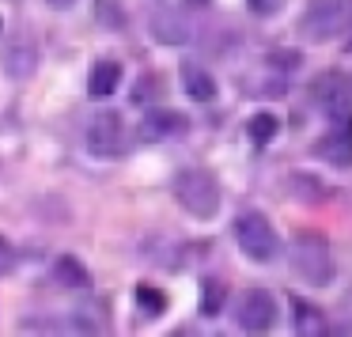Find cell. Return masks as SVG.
<instances>
[{"label":"cell","mask_w":352,"mask_h":337,"mask_svg":"<svg viewBox=\"0 0 352 337\" xmlns=\"http://www.w3.org/2000/svg\"><path fill=\"white\" fill-rule=\"evenodd\" d=\"M175 201L193 216V220H212V216L220 213V182H216L208 171H201V167L178 171Z\"/></svg>","instance_id":"obj_2"},{"label":"cell","mask_w":352,"mask_h":337,"mask_svg":"<svg viewBox=\"0 0 352 337\" xmlns=\"http://www.w3.org/2000/svg\"><path fill=\"white\" fill-rule=\"evenodd\" d=\"M223 307V284L220 281H208L205 284V314H216Z\"/></svg>","instance_id":"obj_19"},{"label":"cell","mask_w":352,"mask_h":337,"mask_svg":"<svg viewBox=\"0 0 352 337\" xmlns=\"http://www.w3.org/2000/svg\"><path fill=\"white\" fill-rule=\"evenodd\" d=\"M190 4H205V0H190Z\"/></svg>","instance_id":"obj_22"},{"label":"cell","mask_w":352,"mask_h":337,"mask_svg":"<svg viewBox=\"0 0 352 337\" xmlns=\"http://www.w3.org/2000/svg\"><path fill=\"white\" fill-rule=\"evenodd\" d=\"M352 31V0H311L299 16V34L307 42H333Z\"/></svg>","instance_id":"obj_1"},{"label":"cell","mask_w":352,"mask_h":337,"mask_svg":"<svg viewBox=\"0 0 352 337\" xmlns=\"http://www.w3.org/2000/svg\"><path fill=\"white\" fill-rule=\"evenodd\" d=\"M87 152L99 155V160H114V155L125 152V125H122V114H114V110H102V114L91 118V125H87Z\"/></svg>","instance_id":"obj_7"},{"label":"cell","mask_w":352,"mask_h":337,"mask_svg":"<svg viewBox=\"0 0 352 337\" xmlns=\"http://www.w3.org/2000/svg\"><path fill=\"white\" fill-rule=\"evenodd\" d=\"M246 133H250V140L254 144H269V140L276 137V118L273 114H258V118H250V125H246Z\"/></svg>","instance_id":"obj_15"},{"label":"cell","mask_w":352,"mask_h":337,"mask_svg":"<svg viewBox=\"0 0 352 337\" xmlns=\"http://www.w3.org/2000/svg\"><path fill=\"white\" fill-rule=\"evenodd\" d=\"M118 84H122V65L118 61H95L91 65V76H87V95H91V99L114 95Z\"/></svg>","instance_id":"obj_10"},{"label":"cell","mask_w":352,"mask_h":337,"mask_svg":"<svg viewBox=\"0 0 352 337\" xmlns=\"http://www.w3.org/2000/svg\"><path fill=\"white\" fill-rule=\"evenodd\" d=\"M186 129V122L175 114V110H148L144 122H140V137L144 140H163L170 137V133Z\"/></svg>","instance_id":"obj_11"},{"label":"cell","mask_w":352,"mask_h":337,"mask_svg":"<svg viewBox=\"0 0 352 337\" xmlns=\"http://www.w3.org/2000/svg\"><path fill=\"white\" fill-rule=\"evenodd\" d=\"M46 4H50V8H69L72 0H46Z\"/></svg>","instance_id":"obj_21"},{"label":"cell","mask_w":352,"mask_h":337,"mask_svg":"<svg viewBox=\"0 0 352 337\" xmlns=\"http://www.w3.org/2000/svg\"><path fill=\"white\" fill-rule=\"evenodd\" d=\"M273 322H276V299L269 296L265 288L246 292L243 303H239V326H243L246 334H265Z\"/></svg>","instance_id":"obj_8"},{"label":"cell","mask_w":352,"mask_h":337,"mask_svg":"<svg viewBox=\"0 0 352 337\" xmlns=\"http://www.w3.org/2000/svg\"><path fill=\"white\" fill-rule=\"evenodd\" d=\"M296 314H299V334H322V329H326L322 326V314H314L307 303H299Z\"/></svg>","instance_id":"obj_18"},{"label":"cell","mask_w":352,"mask_h":337,"mask_svg":"<svg viewBox=\"0 0 352 337\" xmlns=\"http://www.w3.org/2000/svg\"><path fill=\"white\" fill-rule=\"evenodd\" d=\"M152 34H155L160 42L178 46V42L190 39V27H186L182 12H155V16H152Z\"/></svg>","instance_id":"obj_13"},{"label":"cell","mask_w":352,"mask_h":337,"mask_svg":"<svg viewBox=\"0 0 352 337\" xmlns=\"http://www.w3.org/2000/svg\"><path fill=\"white\" fill-rule=\"evenodd\" d=\"M284 190H292V193H303V201H311V205L322 197V193H326L322 186H311V182H307V175H292V182L284 186Z\"/></svg>","instance_id":"obj_17"},{"label":"cell","mask_w":352,"mask_h":337,"mask_svg":"<svg viewBox=\"0 0 352 337\" xmlns=\"http://www.w3.org/2000/svg\"><path fill=\"white\" fill-rule=\"evenodd\" d=\"M333 129L326 133V137H318V144H314V155H322L326 163H333V167H349L352 163V114L344 118H333Z\"/></svg>","instance_id":"obj_9"},{"label":"cell","mask_w":352,"mask_h":337,"mask_svg":"<svg viewBox=\"0 0 352 337\" xmlns=\"http://www.w3.org/2000/svg\"><path fill=\"white\" fill-rule=\"evenodd\" d=\"M54 281L65 284V288H87V284H91V273H87V265L80 258L61 254V258L54 261Z\"/></svg>","instance_id":"obj_14"},{"label":"cell","mask_w":352,"mask_h":337,"mask_svg":"<svg viewBox=\"0 0 352 337\" xmlns=\"http://www.w3.org/2000/svg\"><path fill=\"white\" fill-rule=\"evenodd\" d=\"M311 99L326 110V118L352 114V76L349 72H322L311 84Z\"/></svg>","instance_id":"obj_6"},{"label":"cell","mask_w":352,"mask_h":337,"mask_svg":"<svg viewBox=\"0 0 352 337\" xmlns=\"http://www.w3.org/2000/svg\"><path fill=\"white\" fill-rule=\"evenodd\" d=\"M16 261H19V258H16V246L0 235V276H8L12 269H16Z\"/></svg>","instance_id":"obj_20"},{"label":"cell","mask_w":352,"mask_h":337,"mask_svg":"<svg viewBox=\"0 0 352 337\" xmlns=\"http://www.w3.org/2000/svg\"><path fill=\"white\" fill-rule=\"evenodd\" d=\"M235 243L239 250L246 254L250 261H273L276 250H280V239H276L273 224H269L265 213H243L235 220Z\"/></svg>","instance_id":"obj_4"},{"label":"cell","mask_w":352,"mask_h":337,"mask_svg":"<svg viewBox=\"0 0 352 337\" xmlns=\"http://www.w3.org/2000/svg\"><path fill=\"white\" fill-rule=\"evenodd\" d=\"M0 69H4L8 80H16V84L31 80L34 72H38V39H34L31 31L8 34L4 46H0Z\"/></svg>","instance_id":"obj_5"},{"label":"cell","mask_w":352,"mask_h":337,"mask_svg":"<svg viewBox=\"0 0 352 337\" xmlns=\"http://www.w3.org/2000/svg\"><path fill=\"white\" fill-rule=\"evenodd\" d=\"M182 87H186V95H190L193 102H212V99H216L212 76H208L201 65H193V61L182 65Z\"/></svg>","instance_id":"obj_12"},{"label":"cell","mask_w":352,"mask_h":337,"mask_svg":"<svg viewBox=\"0 0 352 337\" xmlns=\"http://www.w3.org/2000/svg\"><path fill=\"white\" fill-rule=\"evenodd\" d=\"M137 303L144 314H163V307H167V299H163L160 288H148V284H140L137 288Z\"/></svg>","instance_id":"obj_16"},{"label":"cell","mask_w":352,"mask_h":337,"mask_svg":"<svg viewBox=\"0 0 352 337\" xmlns=\"http://www.w3.org/2000/svg\"><path fill=\"white\" fill-rule=\"evenodd\" d=\"M292 265L314 288H326L333 281V254H329V243L318 231H299L292 239Z\"/></svg>","instance_id":"obj_3"}]
</instances>
